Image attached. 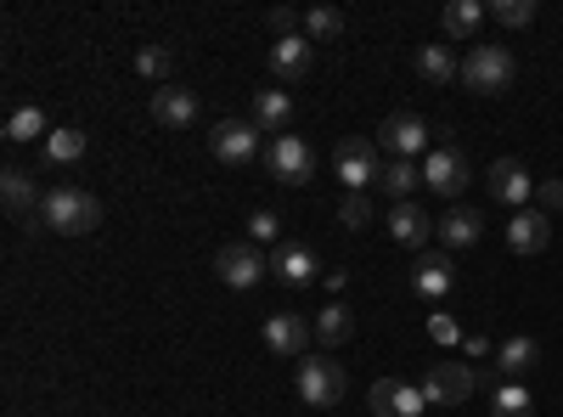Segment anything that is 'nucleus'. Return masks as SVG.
Instances as JSON below:
<instances>
[{"label": "nucleus", "instance_id": "1", "mask_svg": "<svg viewBox=\"0 0 563 417\" xmlns=\"http://www.w3.org/2000/svg\"><path fill=\"white\" fill-rule=\"evenodd\" d=\"M40 226L57 231V238H85V231L102 226V204L85 187H52L40 198Z\"/></svg>", "mask_w": 563, "mask_h": 417}, {"label": "nucleus", "instance_id": "2", "mask_svg": "<svg viewBox=\"0 0 563 417\" xmlns=\"http://www.w3.org/2000/svg\"><path fill=\"white\" fill-rule=\"evenodd\" d=\"M512 74H519V63H512L507 45H496V40L467 45V57H462V85L474 90V97H501V90L512 85Z\"/></svg>", "mask_w": 563, "mask_h": 417}, {"label": "nucleus", "instance_id": "3", "mask_svg": "<svg viewBox=\"0 0 563 417\" xmlns=\"http://www.w3.org/2000/svg\"><path fill=\"white\" fill-rule=\"evenodd\" d=\"M265 169L276 187H305V180L316 175V153L305 147V135H276V142L265 147Z\"/></svg>", "mask_w": 563, "mask_h": 417}, {"label": "nucleus", "instance_id": "4", "mask_svg": "<svg viewBox=\"0 0 563 417\" xmlns=\"http://www.w3.org/2000/svg\"><path fill=\"white\" fill-rule=\"evenodd\" d=\"M209 153H214L220 164H231V169L254 164V158H260V124H254V119H220V124L209 130Z\"/></svg>", "mask_w": 563, "mask_h": 417}, {"label": "nucleus", "instance_id": "5", "mask_svg": "<svg viewBox=\"0 0 563 417\" xmlns=\"http://www.w3.org/2000/svg\"><path fill=\"white\" fill-rule=\"evenodd\" d=\"M474 366H467V361H434L429 366V373H422V400H429V406H462L467 395H474Z\"/></svg>", "mask_w": 563, "mask_h": 417}, {"label": "nucleus", "instance_id": "6", "mask_svg": "<svg viewBox=\"0 0 563 417\" xmlns=\"http://www.w3.org/2000/svg\"><path fill=\"white\" fill-rule=\"evenodd\" d=\"M299 395H305V406H339L344 400V366L327 355H305L299 361Z\"/></svg>", "mask_w": 563, "mask_h": 417}, {"label": "nucleus", "instance_id": "7", "mask_svg": "<svg viewBox=\"0 0 563 417\" xmlns=\"http://www.w3.org/2000/svg\"><path fill=\"white\" fill-rule=\"evenodd\" d=\"M265 271H271V265H265V254H260L254 243H225V249L214 254V276H220L225 288H238V294L260 288Z\"/></svg>", "mask_w": 563, "mask_h": 417}, {"label": "nucleus", "instance_id": "8", "mask_svg": "<svg viewBox=\"0 0 563 417\" xmlns=\"http://www.w3.org/2000/svg\"><path fill=\"white\" fill-rule=\"evenodd\" d=\"M316 339V321H305L299 310H276L265 316V350L282 361H305V344Z\"/></svg>", "mask_w": 563, "mask_h": 417}, {"label": "nucleus", "instance_id": "9", "mask_svg": "<svg viewBox=\"0 0 563 417\" xmlns=\"http://www.w3.org/2000/svg\"><path fill=\"white\" fill-rule=\"evenodd\" d=\"M467 180H474V169H467V158H462V147H434L429 158H422V187L429 193H440V198H456Z\"/></svg>", "mask_w": 563, "mask_h": 417}, {"label": "nucleus", "instance_id": "10", "mask_svg": "<svg viewBox=\"0 0 563 417\" xmlns=\"http://www.w3.org/2000/svg\"><path fill=\"white\" fill-rule=\"evenodd\" d=\"M339 180H344V193H366L372 180H384L378 147H372L366 135H344L339 142Z\"/></svg>", "mask_w": 563, "mask_h": 417}, {"label": "nucleus", "instance_id": "11", "mask_svg": "<svg viewBox=\"0 0 563 417\" xmlns=\"http://www.w3.org/2000/svg\"><path fill=\"white\" fill-rule=\"evenodd\" d=\"M310 63H316V52H310L305 34H288V40H276L271 52H265V68H271L276 85H299L310 74Z\"/></svg>", "mask_w": 563, "mask_h": 417}, {"label": "nucleus", "instance_id": "12", "mask_svg": "<svg viewBox=\"0 0 563 417\" xmlns=\"http://www.w3.org/2000/svg\"><path fill=\"white\" fill-rule=\"evenodd\" d=\"M378 135H384V147L395 153V158H429L434 147H429V124H422L417 113H389L384 124H378Z\"/></svg>", "mask_w": 563, "mask_h": 417}, {"label": "nucleus", "instance_id": "13", "mask_svg": "<svg viewBox=\"0 0 563 417\" xmlns=\"http://www.w3.org/2000/svg\"><path fill=\"white\" fill-rule=\"evenodd\" d=\"M485 180H490V198H501V204H512V209H525V204L536 198V180H530V169H525L519 158H496V164L485 169Z\"/></svg>", "mask_w": 563, "mask_h": 417}, {"label": "nucleus", "instance_id": "14", "mask_svg": "<svg viewBox=\"0 0 563 417\" xmlns=\"http://www.w3.org/2000/svg\"><path fill=\"white\" fill-rule=\"evenodd\" d=\"M372 411H378V417H422V411H429V400H422L417 384L378 378V384H372Z\"/></svg>", "mask_w": 563, "mask_h": 417}, {"label": "nucleus", "instance_id": "15", "mask_svg": "<svg viewBox=\"0 0 563 417\" xmlns=\"http://www.w3.org/2000/svg\"><path fill=\"white\" fill-rule=\"evenodd\" d=\"M456 288V265H451V254L440 249V254H417V265H411V294H422V299H445Z\"/></svg>", "mask_w": 563, "mask_h": 417}, {"label": "nucleus", "instance_id": "16", "mask_svg": "<svg viewBox=\"0 0 563 417\" xmlns=\"http://www.w3.org/2000/svg\"><path fill=\"white\" fill-rule=\"evenodd\" d=\"M507 243H512V254H541V249L552 243V215L519 209V215L507 220Z\"/></svg>", "mask_w": 563, "mask_h": 417}, {"label": "nucleus", "instance_id": "17", "mask_svg": "<svg viewBox=\"0 0 563 417\" xmlns=\"http://www.w3.org/2000/svg\"><path fill=\"white\" fill-rule=\"evenodd\" d=\"M153 119H158L164 130L198 124V97H192V90H180V85H164V90H153Z\"/></svg>", "mask_w": 563, "mask_h": 417}, {"label": "nucleus", "instance_id": "18", "mask_svg": "<svg viewBox=\"0 0 563 417\" xmlns=\"http://www.w3.org/2000/svg\"><path fill=\"white\" fill-rule=\"evenodd\" d=\"M434 231H440V249H474L485 238V215L479 209H451V215L434 220Z\"/></svg>", "mask_w": 563, "mask_h": 417}, {"label": "nucleus", "instance_id": "19", "mask_svg": "<svg viewBox=\"0 0 563 417\" xmlns=\"http://www.w3.org/2000/svg\"><path fill=\"white\" fill-rule=\"evenodd\" d=\"M429 231H434V220H429L422 204H395L389 209V238L400 249H422V243H429Z\"/></svg>", "mask_w": 563, "mask_h": 417}, {"label": "nucleus", "instance_id": "20", "mask_svg": "<svg viewBox=\"0 0 563 417\" xmlns=\"http://www.w3.org/2000/svg\"><path fill=\"white\" fill-rule=\"evenodd\" d=\"M0 204H7L12 220H34V175H29L23 164L0 169Z\"/></svg>", "mask_w": 563, "mask_h": 417}, {"label": "nucleus", "instance_id": "21", "mask_svg": "<svg viewBox=\"0 0 563 417\" xmlns=\"http://www.w3.org/2000/svg\"><path fill=\"white\" fill-rule=\"evenodd\" d=\"M254 124L265 130V135H282L294 124V97L288 90H254Z\"/></svg>", "mask_w": 563, "mask_h": 417}, {"label": "nucleus", "instance_id": "22", "mask_svg": "<svg viewBox=\"0 0 563 417\" xmlns=\"http://www.w3.org/2000/svg\"><path fill=\"white\" fill-rule=\"evenodd\" d=\"M282 283H294V288H305V283H316V254L305 249V243H282L276 249V265H271Z\"/></svg>", "mask_w": 563, "mask_h": 417}, {"label": "nucleus", "instance_id": "23", "mask_svg": "<svg viewBox=\"0 0 563 417\" xmlns=\"http://www.w3.org/2000/svg\"><path fill=\"white\" fill-rule=\"evenodd\" d=\"M536 361H541V344H536L530 333H519V339H507V344L496 350V366H501V373H507V384H519V378L530 373Z\"/></svg>", "mask_w": 563, "mask_h": 417}, {"label": "nucleus", "instance_id": "24", "mask_svg": "<svg viewBox=\"0 0 563 417\" xmlns=\"http://www.w3.org/2000/svg\"><path fill=\"white\" fill-rule=\"evenodd\" d=\"M479 23H485V0H451L445 18H440V29H445L451 40H474Z\"/></svg>", "mask_w": 563, "mask_h": 417}, {"label": "nucleus", "instance_id": "25", "mask_svg": "<svg viewBox=\"0 0 563 417\" xmlns=\"http://www.w3.org/2000/svg\"><path fill=\"white\" fill-rule=\"evenodd\" d=\"M417 74L429 85H451V79H462V63L451 57V45H422V52H417Z\"/></svg>", "mask_w": 563, "mask_h": 417}, {"label": "nucleus", "instance_id": "26", "mask_svg": "<svg viewBox=\"0 0 563 417\" xmlns=\"http://www.w3.org/2000/svg\"><path fill=\"white\" fill-rule=\"evenodd\" d=\"M355 333V316L344 310V305H327L321 316H316V344H327V350H339L344 339Z\"/></svg>", "mask_w": 563, "mask_h": 417}, {"label": "nucleus", "instance_id": "27", "mask_svg": "<svg viewBox=\"0 0 563 417\" xmlns=\"http://www.w3.org/2000/svg\"><path fill=\"white\" fill-rule=\"evenodd\" d=\"M135 74H141V79H153V85L164 90V85H169V74H175V52H169V45H141Z\"/></svg>", "mask_w": 563, "mask_h": 417}, {"label": "nucleus", "instance_id": "28", "mask_svg": "<svg viewBox=\"0 0 563 417\" xmlns=\"http://www.w3.org/2000/svg\"><path fill=\"white\" fill-rule=\"evenodd\" d=\"M384 187H389V198H395V204H411V193L422 187V169H417L411 158H395V164L384 169Z\"/></svg>", "mask_w": 563, "mask_h": 417}, {"label": "nucleus", "instance_id": "29", "mask_svg": "<svg viewBox=\"0 0 563 417\" xmlns=\"http://www.w3.org/2000/svg\"><path fill=\"white\" fill-rule=\"evenodd\" d=\"M85 158V130H52L45 135V164H74Z\"/></svg>", "mask_w": 563, "mask_h": 417}, {"label": "nucleus", "instance_id": "30", "mask_svg": "<svg viewBox=\"0 0 563 417\" xmlns=\"http://www.w3.org/2000/svg\"><path fill=\"white\" fill-rule=\"evenodd\" d=\"M344 34V12L339 7H310L305 12V40H339Z\"/></svg>", "mask_w": 563, "mask_h": 417}, {"label": "nucleus", "instance_id": "31", "mask_svg": "<svg viewBox=\"0 0 563 417\" xmlns=\"http://www.w3.org/2000/svg\"><path fill=\"white\" fill-rule=\"evenodd\" d=\"M490 417H530V389L525 384H501L490 395Z\"/></svg>", "mask_w": 563, "mask_h": 417}, {"label": "nucleus", "instance_id": "32", "mask_svg": "<svg viewBox=\"0 0 563 417\" xmlns=\"http://www.w3.org/2000/svg\"><path fill=\"white\" fill-rule=\"evenodd\" d=\"M34 135H45V113L40 108H18L7 119V142H34Z\"/></svg>", "mask_w": 563, "mask_h": 417}, {"label": "nucleus", "instance_id": "33", "mask_svg": "<svg viewBox=\"0 0 563 417\" xmlns=\"http://www.w3.org/2000/svg\"><path fill=\"white\" fill-rule=\"evenodd\" d=\"M490 18L507 23V29H530V23H536V0H496Z\"/></svg>", "mask_w": 563, "mask_h": 417}, {"label": "nucleus", "instance_id": "34", "mask_svg": "<svg viewBox=\"0 0 563 417\" xmlns=\"http://www.w3.org/2000/svg\"><path fill=\"white\" fill-rule=\"evenodd\" d=\"M265 23H271V34H276V40H288V34H305V18H299L294 7H271V12H265Z\"/></svg>", "mask_w": 563, "mask_h": 417}, {"label": "nucleus", "instance_id": "35", "mask_svg": "<svg viewBox=\"0 0 563 417\" xmlns=\"http://www.w3.org/2000/svg\"><path fill=\"white\" fill-rule=\"evenodd\" d=\"M276 231H282V220H276L271 209H254V220H249V243L265 249V243H276Z\"/></svg>", "mask_w": 563, "mask_h": 417}, {"label": "nucleus", "instance_id": "36", "mask_svg": "<svg viewBox=\"0 0 563 417\" xmlns=\"http://www.w3.org/2000/svg\"><path fill=\"white\" fill-rule=\"evenodd\" d=\"M339 220L355 231V226H366V220H372V204H366L361 193H344V204H339Z\"/></svg>", "mask_w": 563, "mask_h": 417}, {"label": "nucleus", "instance_id": "37", "mask_svg": "<svg viewBox=\"0 0 563 417\" xmlns=\"http://www.w3.org/2000/svg\"><path fill=\"white\" fill-rule=\"evenodd\" d=\"M536 209H541V215L563 209V180H536Z\"/></svg>", "mask_w": 563, "mask_h": 417}, {"label": "nucleus", "instance_id": "38", "mask_svg": "<svg viewBox=\"0 0 563 417\" xmlns=\"http://www.w3.org/2000/svg\"><path fill=\"white\" fill-rule=\"evenodd\" d=\"M429 333H434L440 344H451V339H456V321H451V316H434V321H429Z\"/></svg>", "mask_w": 563, "mask_h": 417}]
</instances>
